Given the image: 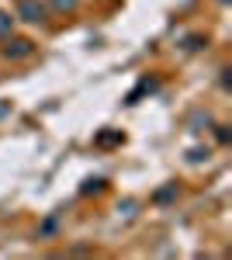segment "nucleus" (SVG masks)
I'll return each instance as SVG.
<instances>
[{
	"instance_id": "obj_1",
	"label": "nucleus",
	"mask_w": 232,
	"mask_h": 260,
	"mask_svg": "<svg viewBox=\"0 0 232 260\" xmlns=\"http://www.w3.org/2000/svg\"><path fill=\"white\" fill-rule=\"evenodd\" d=\"M18 14L28 21V24H42V21L49 18V11H45V4H42V0H21V4H18Z\"/></svg>"
},
{
	"instance_id": "obj_2",
	"label": "nucleus",
	"mask_w": 232,
	"mask_h": 260,
	"mask_svg": "<svg viewBox=\"0 0 232 260\" xmlns=\"http://www.w3.org/2000/svg\"><path fill=\"white\" fill-rule=\"evenodd\" d=\"M31 52H35V45L28 39H11L4 45V56H7V59H28Z\"/></svg>"
},
{
	"instance_id": "obj_3",
	"label": "nucleus",
	"mask_w": 232,
	"mask_h": 260,
	"mask_svg": "<svg viewBox=\"0 0 232 260\" xmlns=\"http://www.w3.org/2000/svg\"><path fill=\"white\" fill-rule=\"evenodd\" d=\"M11 24H14V18L0 11V35H7V31H11Z\"/></svg>"
},
{
	"instance_id": "obj_4",
	"label": "nucleus",
	"mask_w": 232,
	"mask_h": 260,
	"mask_svg": "<svg viewBox=\"0 0 232 260\" xmlns=\"http://www.w3.org/2000/svg\"><path fill=\"white\" fill-rule=\"evenodd\" d=\"M90 191H104V180H87L83 184V194H90Z\"/></svg>"
},
{
	"instance_id": "obj_5",
	"label": "nucleus",
	"mask_w": 232,
	"mask_h": 260,
	"mask_svg": "<svg viewBox=\"0 0 232 260\" xmlns=\"http://www.w3.org/2000/svg\"><path fill=\"white\" fill-rule=\"evenodd\" d=\"M52 7H56V11H73L77 0H52Z\"/></svg>"
},
{
	"instance_id": "obj_6",
	"label": "nucleus",
	"mask_w": 232,
	"mask_h": 260,
	"mask_svg": "<svg viewBox=\"0 0 232 260\" xmlns=\"http://www.w3.org/2000/svg\"><path fill=\"white\" fill-rule=\"evenodd\" d=\"M118 139H121L118 132H104V136H97V142H101V146H108V142H118Z\"/></svg>"
},
{
	"instance_id": "obj_7",
	"label": "nucleus",
	"mask_w": 232,
	"mask_h": 260,
	"mask_svg": "<svg viewBox=\"0 0 232 260\" xmlns=\"http://www.w3.org/2000/svg\"><path fill=\"white\" fill-rule=\"evenodd\" d=\"M177 194V187H163V191H159V194H156V201H170Z\"/></svg>"
}]
</instances>
